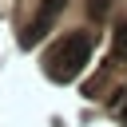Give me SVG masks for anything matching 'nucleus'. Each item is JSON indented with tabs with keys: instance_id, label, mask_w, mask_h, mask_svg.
<instances>
[{
	"instance_id": "1",
	"label": "nucleus",
	"mask_w": 127,
	"mask_h": 127,
	"mask_svg": "<svg viewBox=\"0 0 127 127\" xmlns=\"http://www.w3.org/2000/svg\"><path fill=\"white\" fill-rule=\"evenodd\" d=\"M87 56H91V32H71V36L48 56V75L60 79V83H67V79H75V75L83 71Z\"/></svg>"
},
{
	"instance_id": "2",
	"label": "nucleus",
	"mask_w": 127,
	"mask_h": 127,
	"mask_svg": "<svg viewBox=\"0 0 127 127\" xmlns=\"http://www.w3.org/2000/svg\"><path fill=\"white\" fill-rule=\"evenodd\" d=\"M67 8V0H40V8H36V16H32V24L20 32V48H36L48 32H52V24H56V16Z\"/></svg>"
},
{
	"instance_id": "3",
	"label": "nucleus",
	"mask_w": 127,
	"mask_h": 127,
	"mask_svg": "<svg viewBox=\"0 0 127 127\" xmlns=\"http://www.w3.org/2000/svg\"><path fill=\"white\" fill-rule=\"evenodd\" d=\"M123 56H127V20L115 24V52H111V60H123Z\"/></svg>"
},
{
	"instance_id": "4",
	"label": "nucleus",
	"mask_w": 127,
	"mask_h": 127,
	"mask_svg": "<svg viewBox=\"0 0 127 127\" xmlns=\"http://www.w3.org/2000/svg\"><path fill=\"white\" fill-rule=\"evenodd\" d=\"M107 12H111V0H87V16L91 20H103Z\"/></svg>"
},
{
	"instance_id": "5",
	"label": "nucleus",
	"mask_w": 127,
	"mask_h": 127,
	"mask_svg": "<svg viewBox=\"0 0 127 127\" xmlns=\"http://www.w3.org/2000/svg\"><path fill=\"white\" fill-rule=\"evenodd\" d=\"M119 119H123V127H127V99H123V107H119Z\"/></svg>"
}]
</instances>
